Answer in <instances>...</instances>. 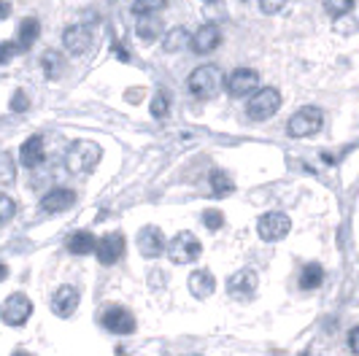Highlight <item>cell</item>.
Returning a JSON list of instances; mask_svg holds the SVG:
<instances>
[{"label": "cell", "mask_w": 359, "mask_h": 356, "mask_svg": "<svg viewBox=\"0 0 359 356\" xmlns=\"http://www.w3.org/2000/svg\"><path fill=\"white\" fill-rule=\"evenodd\" d=\"M103 160V149L95 141H73L65 151V167L73 176H90Z\"/></svg>", "instance_id": "1"}, {"label": "cell", "mask_w": 359, "mask_h": 356, "mask_svg": "<svg viewBox=\"0 0 359 356\" xmlns=\"http://www.w3.org/2000/svg\"><path fill=\"white\" fill-rule=\"evenodd\" d=\"M97 262L100 265H114V262H119L122 259V254H125V235L122 232H108L103 235L100 240H97Z\"/></svg>", "instance_id": "12"}, {"label": "cell", "mask_w": 359, "mask_h": 356, "mask_svg": "<svg viewBox=\"0 0 359 356\" xmlns=\"http://www.w3.org/2000/svg\"><path fill=\"white\" fill-rule=\"evenodd\" d=\"M17 181V162L8 151H0V186H8Z\"/></svg>", "instance_id": "26"}, {"label": "cell", "mask_w": 359, "mask_h": 356, "mask_svg": "<svg viewBox=\"0 0 359 356\" xmlns=\"http://www.w3.org/2000/svg\"><path fill=\"white\" fill-rule=\"evenodd\" d=\"M92 41H95V36L87 25H71L62 33V46L71 54H87L92 49Z\"/></svg>", "instance_id": "14"}, {"label": "cell", "mask_w": 359, "mask_h": 356, "mask_svg": "<svg viewBox=\"0 0 359 356\" xmlns=\"http://www.w3.org/2000/svg\"><path fill=\"white\" fill-rule=\"evenodd\" d=\"M41 36V22L36 17H27L19 22V33H17V43L27 52V49H33V43L38 41Z\"/></svg>", "instance_id": "21"}, {"label": "cell", "mask_w": 359, "mask_h": 356, "mask_svg": "<svg viewBox=\"0 0 359 356\" xmlns=\"http://www.w3.org/2000/svg\"><path fill=\"white\" fill-rule=\"evenodd\" d=\"M205 3H216V0H205Z\"/></svg>", "instance_id": "41"}, {"label": "cell", "mask_w": 359, "mask_h": 356, "mask_svg": "<svg viewBox=\"0 0 359 356\" xmlns=\"http://www.w3.org/2000/svg\"><path fill=\"white\" fill-rule=\"evenodd\" d=\"M95 249H97V238L87 230L73 232L71 238H68V251L76 254V256H87V254H92Z\"/></svg>", "instance_id": "20"}, {"label": "cell", "mask_w": 359, "mask_h": 356, "mask_svg": "<svg viewBox=\"0 0 359 356\" xmlns=\"http://www.w3.org/2000/svg\"><path fill=\"white\" fill-rule=\"evenodd\" d=\"M11 14V3H6V0H0V19H6Z\"/></svg>", "instance_id": "38"}, {"label": "cell", "mask_w": 359, "mask_h": 356, "mask_svg": "<svg viewBox=\"0 0 359 356\" xmlns=\"http://www.w3.org/2000/svg\"><path fill=\"white\" fill-rule=\"evenodd\" d=\"M354 3H357V0H324V11L332 19H341L354 8Z\"/></svg>", "instance_id": "28"}, {"label": "cell", "mask_w": 359, "mask_h": 356, "mask_svg": "<svg viewBox=\"0 0 359 356\" xmlns=\"http://www.w3.org/2000/svg\"><path fill=\"white\" fill-rule=\"evenodd\" d=\"M281 108V92L276 87H265V89H257L249 103H246V116L252 122H268L278 114Z\"/></svg>", "instance_id": "2"}, {"label": "cell", "mask_w": 359, "mask_h": 356, "mask_svg": "<svg viewBox=\"0 0 359 356\" xmlns=\"http://www.w3.org/2000/svg\"><path fill=\"white\" fill-rule=\"evenodd\" d=\"M165 6H168V0H135L133 14L135 17H157V11H162Z\"/></svg>", "instance_id": "27"}, {"label": "cell", "mask_w": 359, "mask_h": 356, "mask_svg": "<svg viewBox=\"0 0 359 356\" xmlns=\"http://www.w3.org/2000/svg\"><path fill=\"white\" fill-rule=\"evenodd\" d=\"M184 46H192V36H189L187 27H173V30H168L165 38H162V49L168 54L181 52Z\"/></svg>", "instance_id": "22"}, {"label": "cell", "mask_w": 359, "mask_h": 356, "mask_svg": "<svg viewBox=\"0 0 359 356\" xmlns=\"http://www.w3.org/2000/svg\"><path fill=\"white\" fill-rule=\"evenodd\" d=\"M41 68H43V76L49 81H60L62 73H65V57L57 49H46V52L41 54Z\"/></svg>", "instance_id": "19"}, {"label": "cell", "mask_w": 359, "mask_h": 356, "mask_svg": "<svg viewBox=\"0 0 359 356\" xmlns=\"http://www.w3.org/2000/svg\"><path fill=\"white\" fill-rule=\"evenodd\" d=\"M25 49L19 46L17 41H3L0 43V65H6V62H11L17 54H22Z\"/></svg>", "instance_id": "31"}, {"label": "cell", "mask_w": 359, "mask_h": 356, "mask_svg": "<svg viewBox=\"0 0 359 356\" xmlns=\"http://www.w3.org/2000/svg\"><path fill=\"white\" fill-rule=\"evenodd\" d=\"M292 230V219L287 214H281V211H270V214L259 216V221H257V232H259V238L262 240H268V243H276V240H284Z\"/></svg>", "instance_id": "7"}, {"label": "cell", "mask_w": 359, "mask_h": 356, "mask_svg": "<svg viewBox=\"0 0 359 356\" xmlns=\"http://www.w3.org/2000/svg\"><path fill=\"white\" fill-rule=\"evenodd\" d=\"M111 52H116V57H119V60H130V54L125 52V49H122V43H119V41H114V43H111Z\"/></svg>", "instance_id": "36"}, {"label": "cell", "mask_w": 359, "mask_h": 356, "mask_svg": "<svg viewBox=\"0 0 359 356\" xmlns=\"http://www.w3.org/2000/svg\"><path fill=\"white\" fill-rule=\"evenodd\" d=\"M224 87H227V95L235 97V100L252 97L254 92L259 89V73L252 71V68H235V71L227 76Z\"/></svg>", "instance_id": "6"}, {"label": "cell", "mask_w": 359, "mask_h": 356, "mask_svg": "<svg viewBox=\"0 0 359 356\" xmlns=\"http://www.w3.org/2000/svg\"><path fill=\"white\" fill-rule=\"evenodd\" d=\"M284 6H287V0H259L262 14H278Z\"/></svg>", "instance_id": "34"}, {"label": "cell", "mask_w": 359, "mask_h": 356, "mask_svg": "<svg viewBox=\"0 0 359 356\" xmlns=\"http://www.w3.org/2000/svg\"><path fill=\"white\" fill-rule=\"evenodd\" d=\"M187 89L192 92V97H200V100H208L214 97L216 89H219V71L216 65H200L189 73L187 78Z\"/></svg>", "instance_id": "5"}, {"label": "cell", "mask_w": 359, "mask_h": 356, "mask_svg": "<svg viewBox=\"0 0 359 356\" xmlns=\"http://www.w3.org/2000/svg\"><path fill=\"white\" fill-rule=\"evenodd\" d=\"M0 316H3V321H6L8 327H22L25 321L33 316V300H30L27 294L17 292V294H11V297L3 303Z\"/></svg>", "instance_id": "9"}, {"label": "cell", "mask_w": 359, "mask_h": 356, "mask_svg": "<svg viewBox=\"0 0 359 356\" xmlns=\"http://www.w3.org/2000/svg\"><path fill=\"white\" fill-rule=\"evenodd\" d=\"M30 108V97H27V92L25 89H17L14 95H11V111L14 114H25Z\"/></svg>", "instance_id": "33"}, {"label": "cell", "mask_w": 359, "mask_h": 356, "mask_svg": "<svg viewBox=\"0 0 359 356\" xmlns=\"http://www.w3.org/2000/svg\"><path fill=\"white\" fill-rule=\"evenodd\" d=\"M346 343H348V351L354 356H359V327H354V329L348 332V340H346Z\"/></svg>", "instance_id": "35"}, {"label": "cell", "mask_w": 359, "mask_h": 356, "mask_svg": "<svg viewBox=\"0 0 359 356\" xmlns=\"http://www.w3.org/2000/svg\"><path fill=\"white\" fill-rule=\"evenodd\" d=\"M200 254H203V246H200V240L189 230L179 232L168 243V256H170L173 265H192V262L200 259Z\"/></svg>", "instance_id": "3"}, {"label": "cell", "mask_w": 359, "mask_h": 356, "mask_svg": "<svg viewBox=\"0 0 359 356\" xmlns=\"http://www.w3.org/2000/svg\"><path fill=\"white\" fill-rule=\"evenodd\" d=\"M170 114V95L165 92V89H160L157 95H154V100H151V116L154 119H165Z\"/></svg>", "instance_id": "29"}, {"label": "cell", "mask_w": 359, "mask_h": 356, "mask_svg": "<svg viewBox=\"0 0 359 356\" xmlns=\"http://www.w3.org/2000/svg\"><path fill=\"white\" fill-rule=\"evenodd\" d=\"M135 33H138V38H144V41H157V36L162 33V22L157 17H138Z\"/></svg>", "instance_id": "24"}, {"label": "cell", "mask_w": 359, "mask_h": 356, "mask_svg": "<svg viewBox=\"0 0 359 356\" xmlns=\"http://www.w3.org/2000/svg\"><path fill=\"white\" fill-rule=\"evenodd\" d=\"M79 303H81V294H79L76 286H60L52 294V310L54 316H60V319H71Z\"/></svg>", "instance_id": "13"}, {"label": "cell", "mask_w": 359, "mask_h": 356, "mask_svg": "<svg viewBox=\"0 0 359 356\" xmlns=\"http://www.w3.org/2000/svg\"><path fill=\"white\" fill-rule=\"evenodd\" d=\"M203 224L214 232L222 230V224H224V214H222V211H216V208H208V211H203Z\"/></svg>", "instance_id": "32"}, {"label": "cell", "mask_w": 359, "mask_h": 356, "mask_svg": "<svg viewBox=\"0 0 359 356\" xmlns=\"http://www.w3.org/2000/svg\"><path fill=\"white\" fill-rule=\"evenodd\" d=\"M219 43H222V30H219V25H203L198 33L192 36V49L198 54L214 52Z\"/></svg>", "instance_id": "17"}, {"label": "cell", "mask_w": 359, "mask_h": 356, "mask_svg": "<svg viewBox=\"0 0 359 356\" xmlns=\"http://www.w3.org/2000/svg\"><path fill=\"white\" fill-rule=\"evenodd\" d=\"M43 160H46L43 135H30L27 141L22 143V149H19V162H22L27 170H33V167H38Z\"/></svg>", "instance_id": "15"}, {"label": "cell", "mask_w": 359, "mask_h": 356, "mask_svg": "<svg viewBox=\"0 0 359 356\" xmlns=\"http://www.w3.org/2000/svg\"><path fill=\"white\" fill-rule=\"evenodd\" d=\"M100 324H103V329L114 332V335H133L135 332V316L125 305H108L100 316Z\"/></svg>", "instance_id": "8"}, {"label": "cell", "mask_w": 359, "mask_h": 356, "mask_svg": "<svg viewBox=\"0 0 359 356\" xmlns=\"http://www.w3.org/2000/svg\"><path fill=\"white\" fill-rule=\"evenodd\" d=\"M141 97H144V89H141V87H135V92H127V95H125L127 103H138Z\"/></svg>", "instance_id": "37"}, {"label": "cell", "mask_w": 359, "mask_h": 356, "mask_svg": "<svg viewBox=\"0 0 359 356\" xmlns=\"http://www.w3.org/2000/svg\"><path fill=\"white\" fill-rule=\"evenodd\" d=\"M14 214H17V203H14V197H8L6 192H0V224L11 221Z\"/></svg>", "instance_id": "30"}, {"label": "cell", "mask_w": 359, "mask_h": 356, "mask_svg": "<svg viewBox=\"0 0 359 356\" xmlns=\"http://www.w3.org/2000/svg\"><path fill=\"white\" fill-rule=\"evenodd\" d=\"M257 284H259V278H257V273L254 270H238L230 275V281H227V294L233 297V300H252L254 292H257Z\"/></svg>", "instance_id": "11"}, {"label": "cell", "mask_w": 359, "mask_h": 356, "mask_svg": "<svg viewBox=\"0 0 359 356\" xmlns=\"http://www.w3.org/2000/svg\"><path fill=\"white\" fill-rule=\"evenodd\" d=\"M73 203H76V195H73L71 189H62V186H57L52 192H46V195L41 197V211L43 214H62V211H68Z\"/></svg>", "instance_id": "16"}, {"label": "cell", "mask_w": 359, "mask_h": 356, "mask_svg": "<svg viewBox=\"0 0 359 356\" xmlns=\"http://www.w3.org/2000/svg\"><path fill=\"white\" fill-rule=\"evenodd\" d=\"M306 356H308V354H306Z\"/></svg>", "instance_id": "42"}, {"label": "cell", "mask_w": 359, "mask_h": 356, "mask_svg": "<svg viewBox=\"0 0 359 356\" xmlns=\"http://www.w3.org/2000/svg\"><path fill=\"white\" fill-rule=\"evenodd\" d=\"M324 125V116L319 108L306 106L300 108L297 114H292L287 122V132L292 138H308V135H316Z\"/></svg>", "instance_id": "4"}, {"label": "cell", "mask_w": 359, "mask_h": 356, "mask_svg": "<svg viewBox=\"0 0 359 356\" xmlns=\"http://www.w3.org/2000/svg\"><path fill=\"white\" fill-rule=\"evenodd\" d=\"M138 251L144 254L146 259H157L168 251V240H165V232L157 224H146L144 230L138 232Z\"/></svg>", "instance_id": "10"}, {"label": "cell", "mask_w": 359, "mask_h": 356, "mask_svg": "<svg viewBox=\"0 0 359 356\" xmlns=\"http://www.w3.org/2000/svg\"><path fill=\"white\" fill-rule=\"evenodd\" d=\"M6 278H8V267L0 262V281H6Z\"/></svg>", "instance_id": "39"}, {"label": "cell", "mask_w": 359, "mask_h": 356, "mask_svg": "<svg viewBox=\"0 0 359 356\" xmlns=\"http://www.w3.org/2000/svg\"><path fill=\"white\" fill-rule=\"evenodd\" d=\"M208 181H211V192H214L216 197H227L235 189L233 178L227 176L224 170H211Z\"/></svg>", "instance_id": "25"}, {"label": "cell", "mask_w": 359, "mask_h": 356, "mask_svg": "<svg viewBox=\"0 0 359 356\" xmlns=\"http://www.w3.org/2000/svg\"><path fill=\"white\" fill-rule=\"evenodd\" d=\"M214 289H216V278L211 270H195L189 275V292H192V297L205 300V297L214 294Z\"/></svg>", "instance_id": "18"}, {"label": "cell", "mask_w": 359, "mask_h": 356, "mask_svg": "<svg viewBox=\"0 0 359 356\" xmlns=\"http://www.w3.org/2000/svg\"><path fill=\"white\" fill-rule=\"evenodd\" d=\"M324 281V267L316 265V262H311L300 270V289L303 292H313V289H319Z\"/></svg>", "instance_id": "23"}, {"label": "cell", "mask_w": 359, "mask_h": 356, "mask_svg": "<svg viewBox=\"0 0 359 356\" xmlns=\"http://www.w3.org/2000/svg\"><path fill=\"white\" fill-rule=\"evenodd\" d=\"M11 356H30V354H25V351H17V354H11Z\"/></svg>", "instance_id": "40"}]
</instances>
